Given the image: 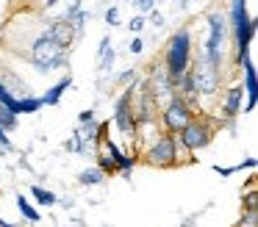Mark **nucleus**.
I'll return each mask as SVG.
<instances>
[{"mask_svg": "<svg viewBox=\"0 0 258 227\" xmlns=\"http://www.w3.org/2000/svg\"><path fill=\"white\" fill-rule=\"evenodd\" d=\"M189 75H191V83H195V92L197 97H214L219 92V81H222V72L219 66H214L211 61L206 58V53H197L195 64H189Z\"/></svg>", "mask_w": 258, "mask_h": 227, "instance_id": "7ed1b4c3", "label": "nucleus"}, {"mask_svg": "<svg viewBox=\"0 0 258 227\" xmlns=\"http://www.w3.org/2000/svg\"><path fill=\"white\" fill-rule=\"evenodd\" d=\"M136 81H139V72H136V69H128V72H122V75L117 78V83H119V86H125V89L134 86Z\"/></svg>", "mask_w": 258, "mask_h": 227, "instance_id": "412c9836", "label": "nucleus"}, {"mask_svg": "<svg viewBox=\"0 0 258 227\" xmlns=\"http://www.w3.org/2000/svg\"><path fill=\"white\" fill-rule=\"evenodd\" d=\"M106 180V172L100 169V166H89V169H84L78 175V183L81 186H100V183Z\"/></svg>", "mask_w": 258, "mask_h": 227, "instance_id": "ddd939ff", "label": "nucleus"}, {"mask_svg": "<svg viewBox=\"0 0 258 227\" xmlns=\"http://www.w3.org/2000/svg\"><path fill=\"white\" fill-rule=\"evenodd\" d=\"M114 47H111V42L108 39H103L100 42V72H108L111 69V64H114Z\"/></svg>", "mask_w": 258, "mask_h": 227, "instance_id": "dca6fc26", "label": "nucleus"}, {"mask_svg": "<svg viewBox=\"0 0 258 227\" xmlns=\"http://www.w3.org/2000/svg\"><path fill=\"white\" fill-rule=\"evenodd\" d=\"M128 50H131V53H134V55H139L142 50H145V42H142L139 36H134V39H131V44H128Z\"/></svg>", "mask_w": 258, "mask_h": 227, "instance_id": "a878e982", "label": "nucleus"}, {"mask_svg": "<svg viewBox=\"0 0 258 227\" xmlns=\"http://www.w3.org/2000/svg\"><path fill=\"white\" fill-rule=\"evenodd\" d=\"M158 111H161V127H164L167 133H180L186 125H189L191 116L197 114V111L191 108V105L186 103L183 97H178V94H175V97L169 100L167 105H161Z\"/></svg>", "mask_w": 258, "mask_h": 227, "instance_id": "0eeeda50", "label": "nucleus"}, {"mask_svg": "<svg viewBox=\"0 0 258 227\" xmlns=\"http://www.w3.org/2000/svg\"><path fill=\"white\" fill-rule=\"evenodd\" d=\"M145 161L150 166H156V169H169V166H175V149H172V133H158L156 138H153L150 144L145 147Z\"/></svg>", "mask_w": 258, "mask_h": 227, "instance_id": "6e6552de", "label": "nucleus"}, {"mask_svg": "<svg viewBox=\"0 0 258 227\" xmlns=\"http://www.w3.org/2000/svg\"><path fill=\"white\" fill-rule=\"evenodd\" d=\"M89 119H95V114H92V111H84V114H81V122H89Z\"/></svg>", "mask_w": 258, "mask_h": 227, "instance_id": "c85d7f7f", "label": "nucleus"}, {"mask_svg": "<svg viewBox=\"0 0 258 227\" xmlns=\"http://www.w3.org/2000/svg\"><path fill=\"white\" fill-rule=\"evenodd\" d=\"M134 6L142 11V14H147V11L156 9V0H134Z\"/></svg>", "mask_w": 258, "mask_h": 227, "instance_id": "393cba45", "label": "nucleus"}, {"mask_svg": "<svg viewBox=\"0 0 258 227\" xmlns=\"http://www.w3.org/2000/svg\"><path fill=\"white\" fill-rule=\"evenodd\" d=\"M228 31H230V25H228V17H225L222 11L208 14V39H206L203 53H206V58L211 61L214 66H222V50H225Z\"/></svg>", "mask_w": 258, "mask_h": 227, "instance_id": "20e7f679", "label": "nucleus"}, {"mask_svg": "<svg viewBox=\"0 0 258 227\" xmlns=\"http://www.w3.org/2000/svg\"><path fill=\"white\" fill-rule=\"evenodd\" d=\"M172 149H175V166H186V164H195V155L183 147V141L178 138V133H172Z\"/></svg>", "mask_w": 258, "mask_h": 227, "instance_id": "4468645a", "label": "nucleus"}, {"mask_svg": "<svg viewBox=\"0 0 258 227\" xmlns=\"http://www.w3.org/2000/svg\"><path fill=\"white\" fill-rule=\"evenodd\" d=\"M67 89H70V78H61V81H58L56 86H53L50 92L45 94V97H39V100H42V105H56L58 100H61V94L67 92Z\"/></svg>", "mask_w": 258, "mask_h": 227, "instance_id": "2eb2a0df", "label": "nucleus"}, {"mask_svg": "<svg viewBox=\"0 0 258 227\" xmlns=\"http://www.w3.org/2000/svg\"><path fill=\"white\" fill-rule=\"evenodd\" d=\"M31 194L36 197V202H39V205H56V194L47 191V188H42V186H34V188H31Z\"/></svg>", "mask_w": 258, "mask_h": 227, "instance_id": "a211bd4d", "label": "nucleus"}, {"mask_svg": "<svg viewBox=\"0 0 258 227\" xmlns=\"http://www.w3.org/2000/svg\"><path fill=\"white\" fill-rule=\"evenodd\" d=\"M117 20H119V9H117V6H108V9H106V25H117Z\"/></svg>", "mask_w": 258, "mask_h": 227, "instance_id": "b1692460", "label": "nucleus"}, {"mask_svg": "<svg viewBox=\"0 0 258 227\" xmlns=\"http://www.w3.org/2000/svg\"><path fill=\"white\" fill-rule=\"evenodd\" d=\"M45 33L58 44V47H64V50H70V44H73L75 36H78L75 28H73V22H70L67 17H56V20H50V25H47Z\"/></svg>", "mask_w": 258, "mask_h": 227, "instance_id": "9d476101", "label": "nucleus"}, {"mask_svg": "<svg viewBox=\"0 0 258 227\" xmlns=\"http://www.w3.org/2000/svg\"><path fill=\"white\" fill-rule=\"evenodd\" d=\"M17 208H20V213H23L28 221H39V213H36V208H34V205H31L25 197L17 199Z\"/></svg>", "mask_w": 258, "mask_h": 227, "instance_id": "6ab92c4d", "label": "nucleus"}, {"mask_svg": "<svg viewBox=\"0 0 258 227\" xmlns=\"http://www.w3.org/2000/svg\"><path fill=\"white\" fill-rule=\"evenodd\" d=\"M39 108H42V100L25 94V97H20V103H17V116L20 114H34V111H39Z\"/></svg>", "mask_w": 258, "mask_h": 227, "instance_id": "f3484780", "label": "nucleus"}, {"mask_svg": "<svg viewBox=\"0 0 258 227\" xmlns=\"http://www.w3.org/2000/svg\"><path fill=\"white\" fill-rule=\"evenodd\" d=\"M236 227H258V210H244V216Z\"/></svg>", "mask_w": 258, "mask_h": 227, "instance_id": "4be33fe9", "label": "nucleus"}, {"mask_svg": "<svg viewBox=\"0 0 258 227\" xmlns=\"http://www.w3.org/2000/svg\"><path fill=\"white\" fill-rule=\"evenodd\" d=\"M241 69H244V92H247V105H244V111H252L255 108V100H258V75H255V66H252V61H250V55H247L244 61H241Z\"/></svg>", "mask_w": 258, "mask_h": 227, "instance_id": "9b49d317", "label": "nucleus"}, {"mask_svg": "<svg viewBox=\"0 0 258 227\" xmlns=\"http://www.w3.org/2000/svg\"><path fill=\"white\" fill-rule=\"evenodd\" d=\"M147 14H150V25H156V28L164 25V14H161V11L153 9V11H147Z\"/></svg>", "mask_w": 258, "mask_h": 227, "instance_id": "bb28decb", "label": "nucleus"}, {"mask_svg": "<svg viewBox=\"0 0 258 227\" xmlns=\"http://www.w3.org/2000/svg\"><path fill=\"white\" fill-rule=\"evenodd\" d=\"M161 64H164V69L169 72L172 81H178V78L189 69V64H191V33L186 25L178 28V31L169 36V44H167V50H164Z\"/></svg>", "mask_w": 258, "mask_h": 227, "instance_id": "f257e3e1", "label": "nucleus"}, {"mask_svg": "<svg viewBox=\"0 0 258 227\" xmlns=\"http://www.w3.org/2000/svg\"><path fill=\"white\" fill-rule=\"evenodd\" d=\"M145 25H147V20H145L142 14H136L134 20L128 22V28H131V33H134V36H139V33H142V28H145Z\"/></svg>", "mask_w": 258, "mask_h": 227, "instance_id": "5701e85b", "label": "nucleus"}, {"mask_svg": "<svg viewBox=\"0 0 258 227\" xmlns=\"http://www.w3.org/2000/svg\"><path fill=\"white\" fill-rule=\"evenodd\" d=\"M114 125L122 133L125 141H131V147L136 144V111H134V86H128L122 92V97L117 100L114 108Z\"/></svg>", "mask_w": 258, "mask_h": 227, "instance_id": "423d86ee", "label": "nucleus"}, {"mask_svg": "<svg viewBox=\"0 0 258 227\" xmlns=\"http://www.w3.org/2000/svg\"><path fill=\"white\" fill-rule=\"evenodd\" d=\"M0 147L12 149V141H9V136H6V130H3V127H0Z\"/></svg>", "mask_w": 258, "mask_h": 227, "instance_id": "cd10ccee", "label": "nucleus"}, {"mask_svg": "<svg viewBox=\"0 0 258 227\" xmlns=\"http://www.w3.org/2000/svg\"><path fill=\"white\" fill-rule=\"evenodd\" d=\"M183 227H195V224H191V221H186V224H183Z\"/></svg>", "mask_w": 258, "mask_h": 227, "instance_id": "7c9ffc66", "label": "nucleus"}, {"mask_svg": "<svg viewBox=\"0 0 258 227\" xmlns=\"http://www.w3.org/2000/svg\"><path fill=\"white\" fill-rule=\"evenodd\" d=\"M56 3H58V0H42V9H53Z\"/></svg>", "mask_w": 258, "mask_h": 227, "instance_id": "c756f323", "label": "nucleus"}, {"mask_svg": "<svg viewBox=\"0 0 258 227\" xmlns=\"http://www.w3.org/2000/svg\"><path fill=\"white\" fill-rule=\"evenodd\" d=\"M241 100H244V89H241V86H230L228 92H225L222 114L228 116V119H233V116L241 111Z\"/></svg>", "mask_w": 258, "mask_h": 227, "instance_id": "f8f14e48", "label": "nucleus"}, {"mask_svg": "<svg viewBox=\"0 0 258 227\" xmlns=\"http://www.w3.org/2000/svg\"><path fill=\"white\" fill-rule=\"evenodd\" d=\"M214 130H217V122H211L206 114H195L189 119V125L178 133V138L183 141V147L189 153H197V149L208 147V141L214 138Z\"/></svg>", "mask_w": 258, "mask_h": 227, "instance_id": "39448f33", "label": "nucleus"}, {"mask_svg": "<svg viewBox=\"0 0 258 227\" xmlns=\"http://www.w3.org/2000/svg\"><path fill=\"white\" fill-rule=\"evenodd\" d=\"M145 83H147V89H150L153 100L158 103V108H161V105H167L169 100L175 97V81L169 78V72L164 69V64H153L150 78H147Z\"/></svg>", "mask_w": 258, "mask_h": 227, "instance_id": "1a4fd4ad", "label": "nucleus"}, {"mask_svg": "<svg viewBox=\"0 0 258 227\" xmlns=\"http://www.w3.org/2000/svg\"><path fill=\"white\" fill-rule=\"evenodd\" d=\"M28 61L36 66L39 72H53V69H61L64 61H67V50L58 47L45 31L36 33L31 39V47H28Z\"/></svg>", "mask_w": 258, "mask_h": 227, "instance_id": "f03ea898", "label": "nucleus"}, {"mask_svg": "<svg viewBox=\"0 0 258 227\" xmlns=\"http://www.w3.org/2000/svg\"><path fill=\"white\" fill-rule=\"evenodd\" d=\"M244 210H258V191H255V177L250 180V188L244 194Z\"/></svg>", "mask_w": 258, "mask_h": 227, "instance_id": "aec40b11", "label": "nucleus"}]
</instances>
